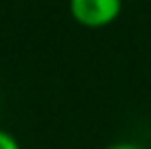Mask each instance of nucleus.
I'll list each match as a JSON object with an SVG mask.
<instances>
[{"instance_id":"obj_2","label":"nucleus","mask_w":151,"mask_h":149,"mask_svg":"<svg viewBox=\"0 0 151 149\" xmlns=\"http://www.w3.org/2000/svg\"><path fill=\"white\" fill-rule=\"evenodd\" d=\"M0 149H22V145H20V140L11 134V132H7V130L0 127Z\"/></svg>"},{"instance_id":"obj_1","label":"nucleus","mask_w":151,"mask_h":149,"mask_svg":"<svg viewBox=\"0 0 151 149\" xmlns=\"http://www.w3.org/2000/svg\"><path fill=\"white\" fill-rule=\"evenodd\" d=\"M123 2L125 0H68V11L83 29H105L121 18Z\"/></svg>"},{"instance_id":"obj_3","label":"nucleus","mask_w":151,"mask_h":149,"mask_svg":"<svg viewBox=\"0 0 151 149\" xmlns=\"http://www.w3.org/2000/svg\"><path fill=\"white\" fill-rule=\"evenodd\" d=\"M103 149H145V147L138 145V143H134V140H116V143L105 145Z\"/></svg>"}]
</instances>
